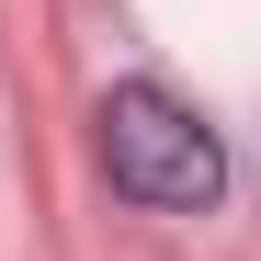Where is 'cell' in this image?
I'll return each instance as SVG.
<instances>
[{
  "mask_svg": "<svg viewBox=\"0 0 261 261\" xmlns=\"http://www.w3.org/2000/svg\"><path fill=\"white\" fill-rule=\"evenodd\" d=\"M102 170L125 204L148 216H204L216 193H227V148H216V125L159 91V80H125V91H102Z\"/></svg>",
  "mask_w": 261,
  "mask_h": 261,
  "instance_id": "6da1fadb",
  "label": "cell"
}]
</instances>
